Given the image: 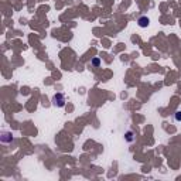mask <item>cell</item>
<instances>
[{
    "label": "cell",
    "instance_id": "1",
    "mask_svg": "<svg viewBox=\"0 0 181 181\" xmlns=\"http://www.w3.org/2000/svg\"><path fill=\"white\" fill-rule=\"evenodd\" d=\"M53 105L57 108H64L65 106V96L62 94H55L53 96Z\"/></svg>",
    "mask_w": 181,
    "mask_h": 181
},
{
    "label": "cell",
    "instance_id": "3",
    "mask_svg": "<svg viewBox=\"0 0 181 181\" xmlns=\"http://www.w3.org/2000/svg\"><path fill=\"white\" fill-rule=\"evenodd\" d=\"M12 140H13L12 133H7V132H4V133H3V136H1V141H3V143H9V141H12Z\"/></svg>",
    "mask_w": 181,
    "mask_h": 181
},
{
    "label": "cell",
    "instance_id": "4",
    "mask_svg": "<svg viewBox=\"0 0 181 181\" xmlns=\"http://www.w3.org/2000/svg\"><path fill=\"white\" fill-rule=\"evenodd\" d=\"M126 140H128V141H133V140H134L133 132H130V130H129L128 133H126Z\"/></svg>",
    "mask_w": 181,
    "mask_h": 181
},
{
    "label": "cell",
    "instance_id": "5",
    "mask_svg": "<svg viewBox=\"0 0 181 181\" xmlns=\"http://www.w3.org/2000/svg\"><path fill=\"white\" fill-rule=\"evenodd\" d=\"M91 64L94 65V67H99V65H100V59L99 58H94L92 61H91Z\"/></svg>",
    "mask_w": 181,
    "mask_h": 181
},
{
    "label": "cell",
    "instance_id": "2",
    "mask_svg": "<svg viewBox=\"0 0 181 181\" xmlns=\"http://www.w3.org/2000/svg\"><path fill=\"white\" fill-rule=\"evenodd\" d=\"M137 24H139V27H141V29H146V27H149V24H150V20L146 16H141L137 20Z\"/></svg>",
    "mask_w": 181,
    "mask_h": 181
},
{
    "label": "cell",
    "instance_id": "6",
    "mask_svg": "<svg viewBox=\"0 0 181 181\" xmlns=\"http://www.w3.org/2000/svg\"><path fill=\"white\" fill-rule=\"evenodd\" d=\"M174 117H175V120H177V122H181V111L175 112V113H174Z\"/></svg>",
    "mask_w": 181,
    "mask_h": 181
}]
</instances>
